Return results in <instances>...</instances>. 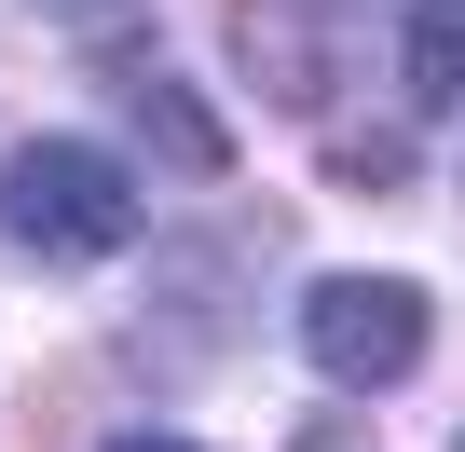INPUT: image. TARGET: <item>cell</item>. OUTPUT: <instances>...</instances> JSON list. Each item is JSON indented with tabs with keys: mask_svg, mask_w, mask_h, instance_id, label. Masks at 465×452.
Masks as SVG:
<instances>
[{
	"mask_svg": "<svg viewBox=\"0 0 465 452\" xmlns=\"http://www.w3.org/2000/svg\"><path fill=\"white\" fill-rule=\"evenodd\" d=\"M0 234H15L28 261H110L124 234H137V192H124V165L110 151H83V137H28V151H0Z\"/></svg>",
	"mask_w": 465,
	"mask_h": 452,
	"instance_id": "6da1fadb",
	"label": "cell"
},
{
	"mask_svg": "<svg viewBox=\"0 0 465 452\" xmlns=\"http://www.w3.org/2000/svg\"><path fill=\"white\" fill-rule=\"evenodd\" d=\"M424 288L411 275H315L302 288V357L329 370V384H356V397H383V384H411L424 370Z\"/></svg>",
	"mask_w": 465,
	"mask_h": 452,
	"instance_id": "7a4b0ae2",
	"label": "cell"
},
{
	"mask_svg": "<svg viewBox=\"0 0 465 452\" xmlns=\"http://www.w3.org/2000/svg\"><path fill=\"white\" fill-rule=\"evenodd\" d=\"M232 42H247V83L274 110H329L342 69H356V42H370V15H356V0H247Z\"/></svg>",
	"mask_w": 465,
	"mask_h": 452,
	"instance_id": "3957f363",
	"label": "cell"
},
{
	"mask_svg": "<svg viewBox=\"0 0 465 452\" xmlns=\"http://www.w3.org/2000/svg\"><path fill=\"white\" fill-rule=\"evenodd\" d=\"M397 83H411V110H465V0H411Z\"/></svg>",
	"mask_w": 465,
	"mask_h": 452,
	"instance_id": "277c9868",
	"label": "cell"
},
{
	"mask_svg": "<svg viewBox=\"0 0 465 452\" xmlns=\"http://www.w3.org/2000/svg\"><path fill=\"white\" fill-rule=\"evenodd\" d=\"M137 137H164V165H192V178H219V165H232V137L205 124V96H192V83H151V96H137Z\"/></svg>",
	"mask_w": 465,
	"mask_h": 452,
	"instance_id": "5b68a950",
	"label": "cell"
},
{
	"mask_svg": "<svg viewBox=\"0 0 465 452\" xmlns=\"http://www.w3.org/2000/svg\"><path fill=\"white\" fill-rule=\"evenodd\" d=\"M110 452H205V438H110Z\"/></svg>",
	"mask_w": 465,
	"mask_h": 452,
	"instance_id": "8992f818",
	"label": "cell"
},
{
	"mask_svg": "<svg viewBox=\"0 0 465 452\" xmlns=\"http://www.w3.org/2000/svg\"><path fill=\"white\" fill-rule=\"evenodd\" d=\"M451 452H465V438H451Z\"/></svg>",
	"mask_w": 465,
	"mask_h": 452,
	"instance_id": "52a82bcc",
	"label": "cell"
}]
</instances>
